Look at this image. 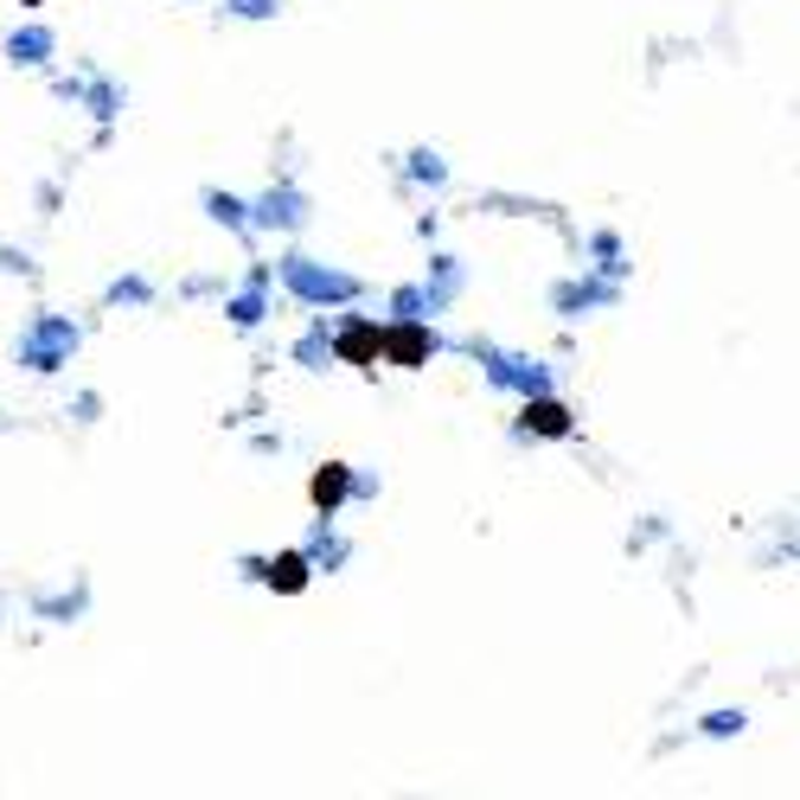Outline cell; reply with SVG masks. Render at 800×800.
Wrapping results in <instances>:
<instances>
[{"mask_svg":"<svg viewBox=\"0 0 800 800\" xmlns=\"http://www.w3.org/2000/svg\"><path fill=\"white\" fill-rule=\"evenodd\" d=\"M282 282H289L308 308H327V301H353V295H359V276L321 269L314 256H282Z\"/></svg>","mask_w":800,"mask_h":800,"instance_id":"1","label":"cell"},{"mask_svg":"<svg viewBox=\"0 0 800 800\" xmlns=\"http://www.w3.org/2000/svg\"><path fill=\"white\" fill-rule=\"evenodd\" d=\"M71 353H77V327L58 321V314H38L33 327L20 333V365H33V371H58V365H71Z\"/></svg>","mask_w":800,"mask_h":800,"instance_id":"2","label":"cell"},{"mask_svg":"<svg viewBox=\"0 0 800 800\" xmlns=\"http://www.w3.org/2000/svg\"><path fill=\"white\" fill-rule=\"evenodd\" d=\"M436 327L423 321V314H398L391 327H385V359L391 365H403V371H416V365H430L436 359Z\"/></svg>","mask_w":800,"mask_h":800,"instance_id":"3","label":"cell"},{"mask_svg":"<svg viewBox=\"0 0 800 800\" xmlns=\"http://www.w3.org/2000/svg\"><path fill=\"white\" fill-rule=\"evenodd\" d=\"M333 359L371 371V365L385 359V327H378V321H346V327L333 333Z\"/></svg>","mask_w":800,"mask_h":800,"instance_id":"4","label":"cell"},{"mask_svg":"<svg viewBox=\"0 0 800 800\" xmlns=\"http://www.w3.org/2000/svg\"><path fill=\"white\" fill-rule=\"evenodd\" d=\"M487 378L493 385H507V391H551V371L538 359H507V353H487Z\"/></svg>","mask_w":800,"mask_h":800,"instance_id":"5","label":"cell"},{"mask_svg":"<svg viewBox=\"0 0 800 800\" xmlns=\"http://www.w3.org/2000/svg\"><path fill=\"white\" fill-rule=\"evenodd\" d=\"M519 430H525V436H570V430H577V416L551 398V391H532V398H525V423H519Z\"/></svg>","mask_w":800,"mask_h":800,"instance_id":"6","label":"cell"},{"mask_svg":"<svg viewBox=\"0 0 800 800\" xmlns=\"http://www.w3.org/2000/svg\"><path fill=\"white\" fill-rule=\"evenodd\" d=\"M346 493H353V468H346V462L314 468V480H308V500H314V512H321V519H333V512L346 507Z\"/></svg>","mask_w":800,"mask_h":800,"instance_id":"7","label":"cell"},{"mask_svg":"<svg viewBox=\"0 0 800 800\" xmlns=\"http://www.w3.org/2000/svg\"><path fill=\"white\" fill-rule=\"evenodd\" d=\"M256 577L269 582L276 596H301V589H308V577H314V557H308V551H282L276 564H256Z\"/></svg>","mask_w":800,"mask_h":800,"instance_id":"8","label":"cell"},{"mask_svg":"<svg viewBox=\"0 0 800 800\" xmlns=\"http://www.w3.org/2000/svg\"><path fill=\"white\" fill-rule=\"evenodd\" d=\"M263 289H269V269H263V263H256V269H251V289L237 295V301H231V308H224V314H231V321H237V327H256V321H263Z\"/></svg>","mask_w":800,"mask_h":800,"instance_id":"9","label":"cell"},{"mask_svg":"<svg viewBox=\"0 0 800 800\" xmlns=\"http://www.w3.org/2000/svg\"><path fill=\"white\" fill-rule=\"evenodd\" d=\"M256 224H282V231L301 224V199H295V192H263V199H256Z\"/></svg>","mask_w":800,"mask_h":800,"instance_id":"10","label":"cell"},{"mask_svg":"<svg viewBox=\"0 0 800 800\" xmlns=\"http://www.w3.org/2000/svg\"><path fill=\"white\" fill-rule=\"evenodd\" d=\"M7 52H13L20 65H45V58H52V33H45V26H26V33L7 38Z\"/></svg>","mask_w":800,"mask_h":800,"instance_id":"11","label":"cell"},{"mask_svg":"<svg viewBox=\"0 0 800 800\" xmlns=\"http://www.w3.org/2000/svg\"><path fill=\"white\" fill-rule=\"evenodd\" d=\"M602 301H615L609 282H570V289H557V308H564V314H577V308H602Z\"/></svg>","mask_w":800,"mask_h":800,"instance_id":"12","label":"cell"},{"mask_svg":"<svg viewBox=\"0 0 800 800\" xmlns=\"http://www.w3.org/2000/svg\"><path fill=\"white\" fill-rule=\"evenodd\" d=\"M205 205H212V219L231 224V231H237V224H251V212H244V205H237L231 192H205Z\"/></svg>","mask_w":800,"mask_h":800,"instance_id":"13","label":"cell"},{"mask_svg":"<svg viewBox=\"0 0 800 800\" xmlns=\"http://www.w3.org/2000/svg\"><path fill=\"white\" fill-rule=\"evenodd\" d=\"M224 7H231L237 20H269V13H276L282 0H224Z\"/></svg>","mask_w":800,"mask_h":800,"instance_id":"14","label":"cell"},{"mask_svg":"<svg viewBox=\"0 0 800 800\" xmlns=\"http://www.w3.org/2000/svg\"><path fill=\"white\" fill-rule=\"evenodd\" d=\"M743 730V711H711L704 718V736H736Z\"/></svg>","mask_w":800,"mask_h":800,"instance_id":"15","label":"cell"},{"mask_svg":"<svg viewBox=\"0 0 800 800\" xmlns=\"http://www.w3.org/2000/svg\"><path fill=\"white\" fill-rule=\"evenodd\" d=\"M110 301H147V282L142 276H129V282H115L110 289Z\"/></svg>","mask_w":800,"mask_h":800,"instance_id":"16","label":"cell"},{"mask_svg":"<svg viewBox=\"0 0 800 800\" xmlns=\"http://www.w3.org/2000/svg\"><path fill=\"white\" fill-rule=\"evenodd\" d=\"M410 174H416V180H442V160H436V154H416V167H410Z\"/></svg>","mask_w":800,"mask_h":800,"instance_id":"17","label":"cell"},{"mask_svg":"<svg viewBox=\"0 0 800 800\" xmlns=\"http://www.w3.org/2000/svg\"><path fill=\"white\" fill-rule=\"evenodd\" d=\"M26 7H38V0H26Z\"/></svg>","mask_w":800,"mask_h":800,"instance_id":"18","label":"cell"}]
</instances>
